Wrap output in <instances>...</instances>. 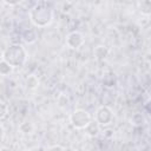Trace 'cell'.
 I'll return each instance as SVG.
<instances>
[{
  "label": "cell",
  "mask_w": 151,
  "mask_h": 151,
  "mask_svg": "<svg viewBox=\"0 0 151 151\" xmlns=\"http://www.w3.org/2000/svg\"><path fill=\"white\" fill-rule=\"evenodd\" d=\"M85 44V37L79 31L70 32L65 38V45L71 50H77Z\"/></svg>",
  "instance_id": "5b68a950"
},
{
  "label": "cell",
  "mask_w": 151,
  "mask_h": 151,
  "mask_svg": "<svg viewBox=\"0 0 151 151\" xmlns=\"http://www.w3.org/2000/svg\"><path fill=\"white\" fill-rule=\"evenodd\" d=\"M7 113H8V107H7V105H6L2 100H0V119H4V118L7 116Z\"/></svg>",
  "instance_id": "2e32d148"
},
{
  "label": "cell",
  "mask_w": 151,
  "mask_h": 151,
  "mask_svg": "<svg viewBox=\"0 0 151 151\" xmlns=\"http://www.w3.org/2000/svg\"><path fill=\"white\" fill-rule=\"evenodd\" d=\"M93 55L98 60H104L109 55V48L105 45H97L93 50Z\"/></svg>",
  "instance_id": "52a82bcc"
},
{
  "label": "cell",
  "mask_w": 151,
  "mask_h": 151,
  "mask_svg": "<svg viewBox=\"0 0 151 151\" xmlns=\"http://www.w3.org/2000/svg\"><path fill=\"white\" fill-rule=\"evenodd\" d=\"M28 17L33 26L42 28L52 24L54 19V12L53 8L50 6V4L45 1H39L29 9Z\"/></svg>",
  "instance_id": "6da1fadb"
},
{
  "label": "cell",
  "mask_w": 151,
  "mask_h": 151,
  "mask_svg": "<svg viewBox=\"0 0 151 151\" xmlns=\"http://www.w3.org/2000/svg\"><path fill=\"white\" fill-rule=\"evenodd\" d=\"M92 120L88 111L84 109H77L70 114V123L77 130H84Z\"/></svg>",
  "instance_id": "3957f363"
},
{
  "label": "cell",
  "mask_w": 151,
  "mask_h": 151,
  "mask_svg": "<svg viewBox=\"0 0 151 151\" xmlns=\"http://www.w3.org/2000/svg\"><path fill=\"white\" fill-rule=\"evenodd\" d=\"M21 39L24 40V42H26L28 45L29 44H34L37 41V39H38V35H37L35 29H33V28H26V29H24L22 33H21Z\"/></svg>",
  "instance_id": "8992f818"
},
{
  "label": "cell",
  "mask_w": 151,
  "mask_h": 151,
  "mask_svg": "<svg viewBox=\"0 0 151 151\" xmlns=\"http://www.w3.org/2000/svg\"><path fill=\"white\" fill-rule=\"evenodd\" d=\"M27 52L20 44H12L6 47L1 54V60L6 61L13 68L21 67L27 61Z\"/></svg>",
  "instance_id": "7a4b0ae2"
},
{
  "label": "cell",
  "mask_w": 151,
  "mask_h": 151,
  "mask_svg": "<svg viewBox=\"0 0 151 151\" xmlns=\"http://www.w3.org/2000/svg\"><path fill=\"white\" fill-rule=\"evenodd\" d=\"M138 8H139V12H140L143 15L149 17V15L151 14V1H150V0L139 1V2H138Z\"/></svg>",
  "instance_id": "7c38bea8"
},
{
  "label": "cell",
  "mask_w": 151,
  "mask_h": 151,
  "mask_svg": "<svg viewBox=\"0 0 151 151\" xmlns=\"http://www.w3.org/2000/svg\"><path fill=\"white\" fill-rule=\"evenodd\" d=\"M0 151H11V150H9L8 147H6V146H4V147H1V149H0Z\"/></svg>",
  "instance_id": "ffe728a7"
},
{
  "label": "cell",
  "mask_w": 151,
  "mask_h": 151,
  "mask_svg": "<svg viewBox=\"0 0 151 151\" xmlns=\"http://www.w3.org/2000/svg\"><path fill=\"white\" fill-rule=\"evenodd\" d=\"M4 136H5V127L2 124H0V140L4 138Z\"/></svg>",
  "instance_id": "ac0fdd59"
},
{
  "label": "cell",
  "mask_w": 151,
  "mask_h": 151,
  "mask_svg": "<svg viewBox=\"0 0 151 151\" xmlns=\"http://www.w3.org/2000/svg\"><path fill=\"white\" fill-rule=\"evenodd\" d=\"M25 83H26V86H27L29 90H35V88H38L39 85H40V80H39V78H38L35 74H29V76H27Z\"/></svg>",
  "instance_id": "9c48e42d"
},
{
  "label": "cell",
  "mask_w": 151,
  "mask_h": 151,
  "mask_svg": "<svg viewBox=\"0 0 151 151\" xmlns=\"http://www.w3.org/2000/svg\"><path fill=\"white\" fill-rule=\"evenodd\" d=\"M57 104H58V106H59L60 109L67 107V106L70 105V98H68V96H66V94H64V93L59 94V97L57 98Z\"/></svg>",
  "instance_id": "4fadbf2b"
},
{
  "label": "cell",
  "mask_w": 151,
  "mask_h": 151,
  "mask_svg": "<svg viewBox=\"0 0 151 151\" xmlns=\"http://www.w3.org/2000/svg\"><path fill=\"white\" fill-rule=\"evenodd\" d=\"M50 151H64V147L60 146V145H53V146L50 149Z\"/></svg>",
  "instance_id": "e0dca14e"
},
{
  "label": "cell",
  "mask_w": 151,
  "mask_h": 151,
  "mask_svg": "<svg viewBox=\"0 0 151 151\" xmlns=\"http://www.w3.org/2000/svg\"><path fill=\"white\" fill-rule=\"evenodd\" d=\"M130 124L132 126H136V127H139V126H143L145 124V117L143 113L140 112H136L131 116L130 118Z\"/></svg>",
  "instance_id": "ba28073f"
},
{
  "label": "cell",
  "mask_w": 151,
  "mask_h": 151,
  "mask_svg": "<svg viewBox=\"0 0 151 151\" xmlns=\"http://www.w3.org/2000/svg\"><path fill=\"white\" fill-rule=\"evenodd\" d=\"M99 129H100V126L98 125V123L96 120H91V123L84 130H85L86 134H88L90 137H94L99 133Z\"/></svg>",
  "instance_id": "30bf717a"
},
{
  "label": "cell",
  "mask_w": 151,
  "mask_h": 151,
  "mask_svg": "<svg viewBox=\"0 0 151 151\" xmlns=\"http://www.w3.org/2000/svg\"><path fill=\"white\" fill-rule=\"evenodd\" d=\"M13 72V67L9 66L6 61L4 60H0V76H8Z\"/></svg>",
  "instance_id": "5bb4252c"
},
{
  "label": "cell",
  "mask_w": 151,
  "mask_h": 151,
  "mask_svg": "<svg viewBox=\"0 0 151 151\" xmlns=\"http://www.w3.org/2000/svg\"><path fill=\"white\" fill-rule=\"evenodd\" d=\"M103 84L106 86V87H113L116 85V78L112 73H107L106 76H104L103 78Z\"/></svg>",
  "instance_id": "9a60e30c"
},
{
  "label": "cell",
  "mask_w": 151,
  "mask_h": 151,
  "mask_svg": "<svg viewBox=\"0 0 151 151\" xmlns=\"http://www.w3.org/2000/svg\"><path fill=\"white\" fill-rule=\"evenodd\" d=\"M18 130H19V132L22 133V134H31V133H33V131H34V125H33V123H31V122H22V123L19 124Z\"/></svg>",
  "instance_id": "8fae6325"
},
{
  "label": "cell",
  "mask_w": 151,
  "mask_h": 151,
  "mask_svg": "<svg viewBox=\"0 0 151 151\" xmlns=\"http://www.w3.org/2000/svg\"><path fill=\"white\" fill-rule=\"evenodd\" d=\"M114 119L113 111L107 105H101L97 109L94 114V120L98 123L99 126H107L110 125Z\"/></svg>",
  "instance_id": "277c9868"
},
{
  "label": "cell",
  "mask_w": 151,
  "mask_h": 151,
  "mask_svg": "<svg viewBox=\"0 0 151 151\" xmlns=\"http://www.w3.org/2000/svg\"><path fill=\"white\" fill-rule=\"evenodd\" d=\"M4 4L8 5V6H14V5H18L19 1H14V2H9V1H4Z\"/></svg>",
  "instance_id": "d6986e66"
}]
</instances>
